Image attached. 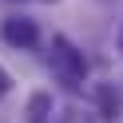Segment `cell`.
<instances>
[{"label": "cell", "mask_w": 123, "mask_h": 123, "mask_svg": "<svg viewBox=\"0 0 123 123\" xmlns=\"http://www.w3.org/2000/svg\"><path fill=\"white\" fill-rule=\"evenodd\" d=\"M52 68H56V75L64 83H80L83 75H87V60H83V52L75 48L68 36H56V40H52Z\"/></svg>", "instance_id": "cell-1"}, {"label": "cell", "mask_w": 123, "mask_h": 123, "mask_svg": "<svg viewBox=\"0 0 123 123\" xmlns=\"http://www.w3.org/2000/svg\"><path fill=\"white\" fill-rule=\"evenodd\" d=\"M4 40L12 44V48H36V40H40V28H36V20H24V16H12L4 20Z\"/></svg>", "instance_id": "cell-2"}, {"label": "cell", "mask_w": 123, "mask_h": 123, "mask_svg": "<svg viewBox=\"0 0 123 123\" xmlns=\"http://www.w3.org/2000/svg\"><path fill=\"white\" fill-rule=\"evenodd\" d=\"M24 115H28V123H52V95L48 91H32Z\"/></svg>", "instance_id": "cell-3"}, {"label": "cell", "mask_w": 123, "mask_h": 123, "mask_svg": "<svg viewBox=\"0 0 123 123\" xmlns=\"http://www.w3.org/2000/svg\"><path fill=\"white\" fill-rule=\"evenodd\" d=\"M95 99H99V111H103V119H115V111H119V99H115L111 83H99V87H95Z\"/></svg>", "instance_id": "cell-4"}, {"label": "cell", "mask_w": 123, "mask_h": 123, "mask_svg": "<svg viewBox=\"0 0 123 123\" xmlns=\"http://www.w3.org/2000/svg\"><path fill=\"white\" fill-rule=\"evenodd\" d=\"M8 87H12V80H8V72H4V68H0V99L8 95Z\"/></svg>", "instance_id": "cell-5"}, {"label": "cell", "mask_w": 123, "mask_h": 123, "mask_svg": "<svg viewBox=\"0 0 123 123\" xmlns=\"http://www.w3.org/2000/svg\"><path fill=\"white\" fill-rule=\"evenodd\" d=\"M119 52H123V28H119Z\"/></svg>", "instance_id": "cell-6"}, {"label": "cell", "mask_w": 123, "mask_h": 123, "mask_svg": "<svg viewBox=\"0 0 123 123\" xmlns=\"http://www.w3.org/2000/svg\"><path fill=\"white\" fill-rule=\"evenodd\" d=\"M48 4H56V0H48Z\"/></svg>", "instance_id": "cell-7"}]
</instances>
